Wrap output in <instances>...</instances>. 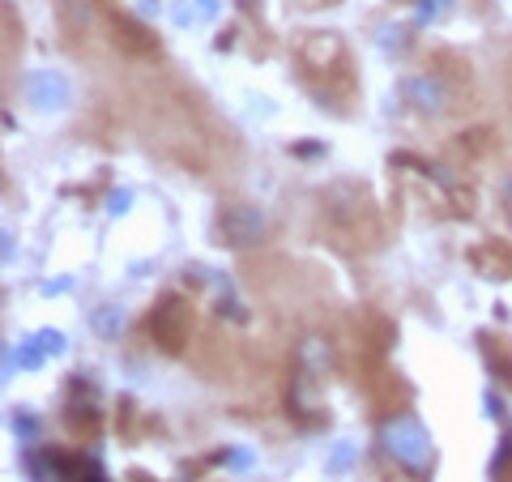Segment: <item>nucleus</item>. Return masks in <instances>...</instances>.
<instances>
[{
  "instance_id": "obj_5",
  "label": "nucleus",
  "mask_w": 512,
  "mask_h": 482,
  "mask_svg": "<svg viewBox=\"0 0 512 482\" xmlns=\"http://www.w3.org/2000/svg\"><path fill=\"white\" fill-rule=\"evenodd\" d=\"M218 235H222V244H231V248H248V244H256V239L265 235V218H261L256 205L227 201L218 210Z\"/></svg>"
},
{
  "instance_id": "obj_7",
  "label": "nucleus",
  "mask_w": 512,
  "mask_h": 482,
  "mask_svg": "<svg viewBox=\"0 0 512 482\" xmlns=\"http://www.w3.org/2000/svg\"><path fill=\"white\" fill-rule=\"evenodd\" d=\"M470 265L483 278H512V248L504 239H478L470 248Z\"/></svg>"
},
{
  "instance_id": "obj_9",
  "label": "nucleus",
  "mask_w": 512,
  "mask_h": 482,
  "mask_svg": "<svg viewBox=\"0 0 512 482\" xmlns=\"http://www.w3.org/2000/svg\"><path fill=\"white\" fill-rule=\"evenodd\" d=\"M483 346H487V359H491V367L500 363V372H504V380H512V355L504 350V342L500 337H491V333H483Z\"/></svg>"
},
{
  "instance_id": "obj_2",
  "label": "nucleus",
  "mask_w": 512,
  "mask_h": 482,
  "mask_svg": "<svg viewBox=\"0 0 512 482\" xmlns=\"http://www.w3.org/2000/svg\"><path fill=\"white\" fill-rule=\"evenodd\" d=\"M299 64L303 77H316L325 82V94H346L355 90V73H350V52L338 35H320V30H308L299 39Z\"/></svg>"
},
{
  "instance_id": "obj_6",
  "label": "nucleus",
  "mask_w": 512,
  "mask_h": 482,
  "mask_svg": "<svg viewBox=\"0 0 512 482\" xmlns=\"http://www.w3.org/2000/svg\"><path fill=\"white\" fill-rule=\"evenodd\" d=\"M107 30H111V43H116L124 56H137V60L158 56L154 30L146 22H137L133 13H107Z\"/></svg>"
},
{
  "instance_id": "obj_4",
  "label": "nucleus",
  "mask_w": 512,
  "mask_h": 482,
  "mask_svg": "<svg viewBox=\"0 0 512 482\" xmlns=\"http://www.w3.org/2000/svg\"><path fill=\"white\" fill-rule=\"evenodd\" d=\"M384 448H389V457L402 465V470L414 474V482L427 478V470H431V440H427V431L419 427V419L397 414V419L384 427Z\"/></svg>"
},
{
  "instance_id": "obj_1",
  "label": "nucleus",
  "mask_w": 512,
  "mask_h": 482,
  "mask_svg": "<svg viewBox=\"0 0 512 482\" xmlns=\"http://www.w3.org/2000/svg\"><path fill=\"white\" fill-rule=\"evenodd\" d=\"M325 222L329 231L350 248H376L380 244V214L363 184H333L325 197Z\"/></svg>"
},
{
  "instance_id": "obj_3",
  "label": "nucleus",
  "mask_w": 512,
  "mask_h": 482,
  "mask_svg": "<svg viewBox=\"0 0 512 482\" xmlns=\"http://www.w3.org/2000/svg\"><path fill=\"white\" fill-rule=\"evenodd\" d=\"M146 337L163 355H184L192 337V303L184 295H163L146 316Z\"/></svg>"
},
{
  "instance_id": "obj_10",
  "label": "nucleus",
  "mask_w": 512,
  "mask_h": 482,
  "mask_svg": "<svg viewBox=\"0 0 512 482\" xmlns=\"http://www.w3.org/2000/svg\"><path fill=\"white\" fill-rule=\"evenodd\" d=\"M504 214H508V222H512V180H504Z\"/></svg>"
},
{
  "instance_id": "obj_8",
  "label": "nucleus",
  "mask_w": 512,
  "mask_h": 482,
  "mask_svg": "<svg viewBox=\"0 0 512 482\" xmlns=\"http://www.w3.org/2000/svg\"><path fill=\"white\" fill-rule=\"evenodd\" d=\"M64 423L73 427V436H94V431H99V410H94V401H86V406H69L64 410Z\"/></svg>"
}]
</instances>
